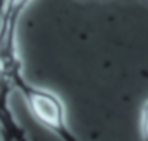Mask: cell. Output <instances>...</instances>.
<instances>
[{"label": "cell", "instance_id": "6da1fadb", "mask_svg": "<svg viewBox=\"0 0 148 141\" xmlns=\"http://www.w3.org/2000/svg\"><path fill=\"white\" fill-rule=\"evenodd\" d=\"M31 0H5L0 9V89L8 95L12 83L22 76L18 31L23 10Z\"/></svg>", "mask_w": 148, "mask_h": 141}, {"label": "cell", "instance_id": "3957f363", "mask_svg": "<svg viewBox=\"0 0 148 141\" xmlns=\"http://www.w3.org/2000/svg\"><path fill=\"white\" fill-rule=\"evenodd\" d=\"M9 113H12L10 109H9V105H0V122H2Z\"/></svg>", "mask_w": 148, "mask_h": 141}, {"label": "cell", "instance_id": "7a4b0ae2", "mask_svg": "<svg viewBox=\"0 0 148 141\" xmlns=\"http://www.w3.org/2000/svg\"><path fill=\"white\" fill-rule=\"evenodd\" d=\"M12 90H18L22 95L34 118L61 141H80L70 129L65 106L54 92L29 85L23 76H19L12 83Z\"/></svg>", "mask_w": 148, "mask_h": 141}, {"label": "cell", "instance_id": "277c9868", "mask_svg": "<svg viewBox=\"0 0 148 141\" xmlns=\"http://www.w3.org/2000/svg\"><path fill=\"white\" fill-rule=\"evenodd\" d=\"M144 131L148 135V106H147V109L144 112Z\"/></svg>", "mask_w": 148, "mask_h": 141}]
</instances>
